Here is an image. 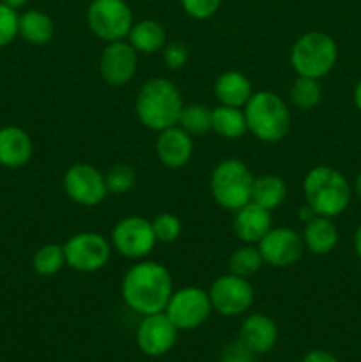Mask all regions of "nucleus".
I'll return each instance as SVG.
<instances>
[{
    "mask_svg": "<svg viewBox=\"0 0 361 362\" xmlns=\"http://www.w3.org/2000/svg\"><path fill=\"white\" fill-rule=\"evenodd\" d=\"M172 292V274L154 260H138L127 269L120 283L124 304L142 317L165 311Z\"/></svg>",
    "mask_w": 361,
    "mask_h": 362,
    "instance_id": "1",
    "label": "nucleus"
},
{
    "mask_svg": "<svg viewBox=\"0 0 361 362\" xmlns=\"http://www.w3.org/2000/svg\"><path fill=\"white\" fill-rule=\"evenodd\" d=\"M183 106V95L177 85L163 76L145 81L134 99V112L140 124L156 133L177 126Z\"/></svg>",
    "mask_w": 361,
    "mask_h": 362,
    "instance_id": "2",
    "label": "nucleus"
},
{
    "mask_svg": "<svg viewBox=\"0 0 361 362\" xmlns=\"http://www.w3.org/2000/svg\"><path fill=\"white\" fill-rule=\"evenodd\" d=\"M304 204L317 216L336 218L343 214L353 198V187L342 172L333 166H314L303 179Z\"/></svg>",
    "mask_w": 361,
    "mask_h": 362,
    "instance_id": "3",
    "label": "nucleus"
},
{
    "mask_svg": "<svg viewBox=\"0 0 361 362\" xmlns=\"http://www.w3.org/2000/svg\"><path fill=\"white\" fill-rule=\"evenodd\" d=\"M248 133L258 141L276 144L289 134L292 126V113L285 99L273 90L253 92L250 101L244 105Z\"/></svg>",
    "mask_w": 361,
    "mask_h": 362,
    "instance_id": "4",
    "label": "nucleus"
},
{
    "mask_svg": "<svg viewBox=\"0 0 361 362\" xmlns=\"http://www.w3.org/2000/svg\"><path fill=\"white\" fill-rule=\"evenodd\" d=\"M338 60V45L329 34L321 30L304 32L290 48V66L297 76L321 80L328 76Z\"/></svg>",
    "mask_w": 361,
    "mask_h": 362,
    "instance_id": "5",
    "label": "nucleus"
},
{
    "mask_svg": "<svg viewBox=\"0 0 361 362\" xmlns=\"http://www.w3.org/2000/svg\"><path fill=\"white\" fill-rule=\"evenodd\" d=\"M253 173L241 159H223L212 168L209 189L212 198L222 209L230 212L239 211L251 202Z\"/></svg>",
    "mask_w": 361,
    "mask_h": 362,
    "instance_id": "6",
    "label": "nucleus"
},
{
    "mask_svg": "<svg viewBox=\"0 0 361 362\" xmlns=\"http://www.w3.org/2000/svg\"><path fill=\"white\" fill-rule=\"evenodd\" d=\"M87 23L101 41H122L134 23L133 11L126 0H92L87 9Z\"/></svg>",
    "mask_w": 361,
    "mask_h": 362,
    "instance_id": "7",
    "label": "nucleus"
},
{
    "mask_svg": "<svg viewBox=\"0 0 361 362\" xmlns=\"http://www.w3.org/2000/svg\"><path fill=\"white\" fill-rule=\"evenodd\" d=\"M66 265L76 272H98L112 257V244L98 232H78L62 244Z\"/></svg>",
    "mask_w": 361,
    "mask_h": 362,
    "instance_id": "8",
    "label": "nucleus"
},
{
    "mask_svg": "<svg viewBox=\"0 0 361 362\" xmlns=\"http://www.w3.org/2000/svg\"><path fill=\"white\" fill-rule=\"evenodd\" d=\"M165 313L179 331L198 329L209 320L212 313L209 292L200 286H183L173 290Z\"/></svg>",
    "mask_w": 361,
    "mask_h": 362,
    "instance_id": "9",
    "label": "nucleus"
},
{
    "mask_svg": "<svg viewBox=\"0 0 361 362\" xmlns=\"http://www.w3.org/2000/svg\"><path fill=\"white\" fill-rule=\"evenodd\" d=\"M110 244L113 250L130 260H142L158 244L152 223L142 216H126L112 228Z\"/></svg>",
    "mask_w": 361,
    "mask_h": 362,
    "instance_id": "10",
    "label": "nucleus"
},
{
    "mask_svg": "<svg viewBox=\"0 0 361 362\" xmlns=\"http://www.w3.org/2000/svg\"><path fill=\"white\" fill-rule=\"evenodd\" d=\"M209 299H211L212 311L222 317H239L244 315L255 303V290L250 279L241 276L223 274L212 281L209 288Z\"/></svg>",
    "mask_w": 361,
    "mask_h": 362,
    "instance_id": "11",
    "label": "nucleus"
},
{
    "mask_svg": "<svg viewBox=\"0 0 361 362\" xmlns=\"http://www.w3.org/2000/svg\"><path fill=\"white\" fill-rule=\"evenodd\" d=\"M64 193L81 207H96L108 197L105 173L88 163H76L62 177Z\"/></svg>",
    "mask_w": 361,
    "mask_h": 362,
    "instance_id": "12",
    "label": "nucleus"
},
{
    "mask_svg": "<svg viewBox=\"0 0 361 362\" xmlns=\"http://www.w3.org/2000/svg\"><path fill=\"white\" fill-rule=\"evenodd\" d=\"M260 257L265 265H271L276 269H285L299 262L303 257L304 243L303 235L297 230L290 226H278L271 228L260 243L257 244Z\"/></svg>",
    "mask_w": 361,
    "mask_h": 362,
    "instance_id": "13",
    "label": "nucleus"
},
{
    "mask_svg": "<svg viewBox=\"0 0 361 362\" xmlns=\"http://www.w3.org/2000/svg\"><path fill=\"white\" fill-rule=\"evenodd\" d=\"M138 69V53L127 41L106 42L99 57V73L112 87H124L134 78Z\"/></svg>",
    "mask_w": 361,
    "mask_h": 362,
    "instance_id": "14",
    "label": "nucleus"
},
{
    "mask_svg": "<svg viewBox=\"0 0 361 362\" xmlns=\"http://www.w3.org/2000/svg\"><path fill=\"white\" fill-rule=\"evenodd\" d=\"M179 329L172 324L165 311L145 315L137 329V345L149 357H161L173 349Z\"/></svg>",
    "mask_w": 361,
    "mask_h": 362,
    "instance_id": "15",
    "label": "nucleus"
},
{
    "mask_svg": "<svg viewBox=\"0 0 361 362\" xmlns=\"http://www.w3.org/2000/svg\"><path fill=\"white\" fill-rule=\"evenodd\" d=\"M195 152V141L183 127L172 126L158 133L156 154L159 163L168 170H180L191 161Z\"/></svg>",
    "mask_w": 361,
    "mask_h": 362,
    "instance_id": "16",
    "label": "nucleus"
},
{
    "mask_svg": "<svg viewBox=\"0 0 361 362\" xmlns=\"http://www.w3.org/2000/svg\"><path fill=\"white\" fill-rule=\"evenodd\" d=\"M239 341L253 356L271 352L278 343V325L264 313L248 315L241 324Z\"/></svg>",
    "mask_w": 361,
    "mask_h": 362,
    "instance_id": "17",
    "label": "nucleus"
},
{
    "mask_svg": "<svg viewBox=\"0 0 361 362\" xmlns=\"http://www.w3.org/2000/svg\"><path fill=\"white\" fill-rule=\"evenodd\" d=\"M234 233L243 244H258L262 237L273 228L271 211L260 205L246 204L234 212Z\"/></svg>",
    "mask_w": 361,
    "mask_h": 362,
    "instance_id": "18",
    "label": "nucleus"
},
{
    "mask_svg": "<svg viewBox=\"0 0 361 362\" xmlns=\"http://www.w3.org/2000/svg\"><path fill=\"white\" fill-rule=\"evenodd\" d=\"M34 154L30 134L18 126L0 127V165L16 170L27 165Z\"/></svg>",
    "mask_w": 361,
    "mask_h": 362,
    "instance_id": "19",
    "label": "nucleus"
},
{
    "mask_svg": "<svg viewBox=\"0 0 361 362\" xmlns=\"http://www.w3.org/2000/svg\"><path fill=\"white\" fill-rule=\"evenodd\" d=\"M253 92L250 78L241 71H225L214 81V95L219 105L244 108Z\"/></svg>",
    "mask_w": 361,
    "mask_h": 362,
    "instance_id": "20",
    "label": "nucleus"
},
{
    "mask_svg": "<svg viewBox=\"0 0 361 362\" xmlns=\"http://www.w3.org/2000/svg\"><path fill=\"white\" fill-rule=\"evenodd\" d=\"M301 235H303L304 250L317 257L331 253L338 244V228L333 223V218L326 216H314L310 221L304 223Z\"/></svg>",
    "mask_w": 361,
    "mask_h": 362,
    "instance_id": "21",
    "label": "nucleus"
},
{
    "mask_svg": "<svg viewBox=\"0 0 361 362\" xmlns=\"http://www.w3.org/2000/svg\"><path fill=\"white\" fill-rule=\"evenodd\" d=\"M126 39L137 49V53H144V55L159 53L168 42L165 27L156 20L134 21Z\"/></svg>",
    "mask_w": 361,
    "mask_h": 362,
    "instance_id": "22",
    "label": "nucleus"
},
{
    "mask_svg": "<svg viewBox=\"0 0 361 362\" xmlns=\"http://www.w3.org/2000/svg\"><path fill=\"white\" fill-rule=\"evenodd\" d=\"M55 34V25L50 14L45 11L30 9L20 14V25H18V35L25 42L34 46L48 45Z\"/></svg>",
    "mask_w": 361,
    "mask_h": 362,
    "instance_id": "23",
    "label": "nucleus"
},
{
    "mask_svg": "<svg viewBox=\"0 0 361 362\" xmlns=\"http://www.w3.org/2000/svg\"><path fill=\"white\" fill-rule=\"evenodd\" d=\"M211 131H214L219 138H225V140L243 138L248 133L244 110L227 105H218L216 108H212Z\"/></svg>",
    "mask_w": 361,
    "mask_h": 362,
    "instance_id": "24",
    "label": "nucleus"
},
{
    "mask_svg": "<svg viewBox=\"0 0 361 362\" xmlns=\"http://www.w3.org/2000/svg\"><path fill=\"white\" fill-rule=\"evenodd\" d=\"M287 184L282 177L265 173V175L255 177L253 189H251V202L268 211H275L287 200Z\"/></svg>",
    "mask_w": 361,
    "mask_h": 362,
    "instance_id": "25",
    "label": "nucleus"
},
{
    "mask_svg": "<svg viewBox=\"0 0 361 362\" xmlns=\"http://www.w3.org/2000/svg\"><path fill=\"white\" fill-rule=\"evenodd\" d=\"M211 119L212 108L202 105V103H191V105L183 106L177 126L183 127L193 138L204 136L211 131Z\"/></svg>",
    "mask_w": 361,
    "mask_h": 362,
    "instance_id": "26",
    "label": "nucleus"
},
{
    "mask_svg": "<svg viewBox=\"0 0 361 362\" xmlns=\"http://www.w3.org/2000/svg\"><path fill=\"white\" fill-rule=\"evenodd\" d=\"M262 265H264V260H262L257 244H243L236 247L229 258V272L246 279L257 274Z\"/></svg>",
    "mask_w": 361,
    "mask_h": 362,
    "instance_id": "27",
    "label": "nucleus"
},
{
    "mask_svg": "<svg viewBox=\"0 0 361 362\" xmlns=\"http://www.w3.org/2000/svg\"><path fill=\"white\" fill-rule=\"evenodd\" d=\"M64 267H66V255H64V247L59 244H45L38 247L32 257V269L35 274L42 278L59 274Z\"/></svg>",
    "mask_w": 361,
    "mask_h": 362,
    "instance_id": "28",
    "label": "nucleus"
},
{
    "mask_svg": "<svg viewBox=\"0 0 361 362\" xmlns=\"http://www.w3.org/2000/svg\"><path fill=\"white\" fill-rule=\"evenodd\" d=\"M290 103L299 110H314L322 99V87L319 80L308 76H297L290 85Z\"/></svg>",
    "mask_w": 361,
    "mask_h": 362,
    "instance_id": "29",
    "label": "nucleus"
},
{
    "mask_svg": "<svg viewBox=\"0 0 361 362\" xmlns=\"http://www.w3.org/2000/svg\"><path fill=\"white\" fill-rule=\"evenodd\" d=\"M106 187H108V194H126L133 189L134 180H137V173L130 165H113L108 172L105 173Z\"/></svg>",
    "mask_w": 361,
    "mask_h": 362,
    "instance_id": "30",
    "label": "nucleus"
},
{
    "mask_svg": "<svg viewBox=\"0 0 361 362\" xmlns=\"http://www.w3.org/2000/svg\"><path fill=\"white\" fill-rule=\"evenodd\" d=\"M152 230H154V235L158 243L163 244H172L183 233V223L172 212H161V214L156 216L152 219Z\"/></svg>",
    "mask_w": 361,
    "mask_h": 362,
    "instance_id": "31",
    "label": "nucleus"
},
{
    "mask_svg": "<svg viewBox=\"0 0 361 362\" xmlns=\"http://www.w3.org/2000/svg\"><path fill=\"white\" fill-rule=\"evenodd\" d=\"M20 14L16 9L0 2V48L11 45L18 37Z\"/></svg>",
    "mask_w": 361,
    "mask_h": 362,
    "instance_id": "32",
    "label": "nucleus"
},
{
    "mask_svg": "<svg viewBox=\"0 0 361 362\" xmlns=\"http://www.w3.org/2000/svg\"><path fill=\"white\" fill-rule=\"evenodd\" d=\"M184 13L193 20H209L222 7L223 0H179Z\"/></svg>",
    "mask_w": 361,
    "mask_h": 362,
    "instance_id": "33",
    "label": "nucleus"
},
{
    "mask_svg": "<svg viewBox=\"0 0 361 362\" xmlns=\"http://www.w3.org/2000/svg\"><path fill=\"white\" fill-rule=\"evenodd\" d=\"M163 62L170 71H179L186 66L188 59H190V49L184 42L180 41H170L166 42L165 48L161 49Z\"/></svg>",
    "mask_w": 361,
    "mask_h": 362,
    "instance_id": "34",
    "label": "nucleus"
},
{
    "mask_svg": "<svg viewBox=\"0 0 361 362\" xmlns=\"http://www.w3.org/2000/svg\"><path fill=\"white\" fill-rule=\"evenodd\" d=\"M222 362H253V354L241 341H234L223 352Z\"/></svg>",
    "mask_w": 361,
    "mask_h": 362,
    "instance_id": "35",
    "label": "nucleus"
},
{
    "mask_svg": "<svg viewBox=\"0 0 361 362\" xmlns=\"http://www.w3.org/2000/svg\"><path fill=\"white\" fill-rule=\"evenodd\" d=\"M301 362H338V359L331 352H328V350L315 349L304 354Z\"/></svg>",
    "mask_w": 361,
    "mask_h": 362,
    "instance_id": "36",
    "label": "nucleus"
},
{
    "mask_svg": "<svg viewBox=\"0 0 361 362\" xmlns=\"http://www.w3.org/2000/svg\"><path fill=\"white\" fill-rule=\"evenodd\" d=\"M314 216H317V214H315V212H314V209H311V207H308L306 204H304L303 207H301V211H299V218L303 219L304 223H306V221H310V219L314 218Z\"/></svg>",
    "mask_w": 361,
    "mask_h": 362,
    "instance_id": "37",
    "label": "nucleus"
},
{
    "mask_svg": "<svg viewBox=\"0 0 361 362\" xmlns=\"http://www.w3.org/2000/svg\"><path fill=\"white\" fill-rule=\"evenodd\" d=\"M354 251H356L357 258L361 260V225L357 226L356 233H354Z\"/></svg>",
    "mask_w": 361,
    "mask_h": 362,
    "instance_id": "38",
    "label": "nucleus"
},
{
    "mask_svg": "<svg viewBox=\"0 0 361 362\" xmlns=\"http://www.w3.org/2000/svg\"><path fill=\"white\" fill-rule=\"evenodd\" d=\"M353 99H354V105H356V108L361 112V80L357 81L356 87H354V94H353Z\"/></svg>",
    "mask_w": 361,
    "mask_h": 362,
    "instance_id": "39",
    "label": "nucleus"
},
{
    "mask_svg": "<svg viewBox=\"0 0 361 362\" xmlns=\"http://www.w3.org/2000/svg\"><path fill=\"white\" fill-rule=\"evenodd\" d=\"M0 2H4V4H6V6L13 7V9L18 11V9H21V7L27 6L28 0H0Z\"/></svg>",
    "mask_w": 361,
    "mask_h": 362,
    "instance_id": "40",
    "label": "nucleus"
},
{
    "mask_svg": "<svg viewBox=\"0 0 361 362\" xmlns=\"http://www.w3.org/2000/svg\"><path fill=\"white\" fill-rule=\"evenodd\" d=\"M353 191H354V193H356V197L361 200V172L357 173V177H356V179H354Z\"/></svg>",
    "mask_w": 361,
    "mask_h": 362,
    "instance_id": "41",
    "label": "nucleus"
}]
</instances>
